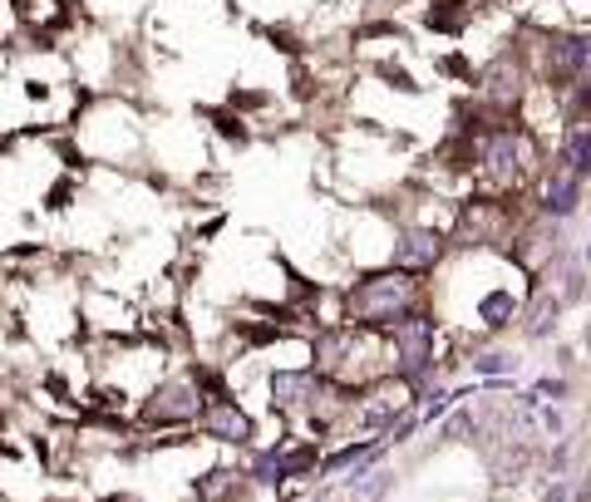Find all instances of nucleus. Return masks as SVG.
I'll return each mask as SVG.
<instances>
[{"instance_id": "obj_1", "label": "nucleus", "mask_w": 591, "mask_h": 502, "mask_svg": "<svg viewBox=\"0 0 591 502\" xmlns=\"http://www.w3.org/2000/svg\"><path fill=\"white\" fill-rule=\"evenodd\" d=\"M414 291H419V285H414L409 271H380L355 291L350 305L360 320H404L414 305Z\"/></svg>"}, {"instance_id": "obj_2", "label": "nucleus", "mask_w": 591, "mask_h": 502, "mask_svg": "<svg viewBox=\"0 0 591 502\" xmlns=\"http://www.w3.org/2000/svg\"><path fill=\"white\" fill-rule=\"evenodd\" d=\"M394 350H399V364L414 384H424V370L433 364V325L429 320H399L394 330Z\"/></svg>"}, {"instance_id": "obj_3", "label": "nucleus", "mask_w": 591, "mask_h": 502, "mask_svg": "<svg viewBox=\"0 0 591 502\" xmlns=\"http://www.w3.org/2000/svg\"><path fill=\"white\" fill-rule=\"evenodd\" d=\"M587 69H591V39L587 35H557L552 39V74H557L561 84L581 79Z\"/></svg>"}, {"instance_id": "obj_4", "label": "nucleus", "mask_w": 591, "mask_h": 502, "mask_svg": "<svg viewBox=\"0 0 591 502\" xmlns=\"http://www.w3.org/2000/svg\"><path fill=\"white\" fill-rule=\"evenodd\" d=\"M394 261H399V271H424V266H433L439 261V236H433L429 226H409V232H399Z\"/></svg>"}, {"instance_id": "obj_5", "label": "nucleus", "mask_w": 591, "mask_h": 502, "mask_svg": "<svg viewBox=\"0 0 591 502\" xmlns=\"http://www.w3.org/2000/svg\"><path fill=\"white\" fill-rule=\"evenodd\" d=\"M483 163H488V173L498 177V183H518V173H522L518 138L512 133H488V143H483Z\"/></svg>"}, {"instance_id": "obj_6", "label": "nucleus", "mask_w": 591, "mask_h": 502, "mask_svg": "<svg viewBox=\"0 0 591 502\" xmlns=\"http://www.w3.org/2000/svg\"><path fill=\"white\" fill-rule=\"evenodd\" d=\"M271 399L281 404V409L301 413L305 404L315 399V374H311V370H281V374L271 380Z\"/></svg>"}, {"instance_id": "obj_7", "label": "nucleus", "mask_w": 591, "mask_h": 502, "mask_svg": "<svg viewBox=\"0 0 591 502\" xmlns=\"http://www.w3.org/2000/svg\"><path fill=\"white\" fill-rule=\"evenodd\" d=\"M187 413H197V394L187 389V384H163V389L153 394V404H148V419H158V423L187 419Z\"/></svg>"}, {"instance_id": "obj_8", "label": "nucleus", "mask_w": 591, "mask_h": 502, "mask_svg": "<svg viewBox=\"0 0 591 502\" xmlns=\"http://www.w3.org/2000/svg\"><path fill=\"white\" fill-rule=\"evenodd\" d=\"M577 197H581V177H571L567 167L552 173L547 187H542V202H547L552 217H571V212H577Z\"/></svg>"}, {"instance_id": "obj_9", "label": "nucleus", "mask_w": 591, "mask_h": 502, "mask_svg": "<svg viewBox=\"0 0 591 502\" xmlns=\"http://www.w3.org/2000/svg\"><path fill=\"white\" fill-rule=\"evenodd\" d=\"M561 167L571 177H591V128L587 124L567 128V138H561Z\"/></svg>"}, {"instance_id": "obj_10", "label": "nucleus", "mask_w": 591, "mask_h": 502, "mask_svg": "<svg viewBox=\"0 0 591 502\" xmlns=\"http://www.w3.org/2000/svg\"><path fill=\"white\" fill-rule=\"evenodd\" d=\"M207 429L222 433V439H252V419L227 409V404H212V409H207Z\"/></svg>"}, {"instance_id": "obj_11", "label": "nucleus", "mask_w": 591, "mask_h": 502, "mask_svg": "<svg viewBox=\"0 0 591 502\" xmlns=\"http://www.w3.org/2000/svg\"><path fill=\"white\" fill-rule=\"evenodd\" d=\"M384 492H390V472H355L350 502H380Z\"/></svg>"}, {"instance_id": "obj_12", "label": "nucleus", "mask_w": 591, "mask_h": 502, "mask_svg": "<svg viewBox=\"0 0 591 502\" xmlns=\"http://www.w3.org/2000/svg\"><path fill=\"white\" fill-rule=\"evenodd\" d=\"M483 320L488 325L512 320V295H488V301H483Z\"/></svg>"}, {"instance_id": "obj_13", "label": "nucleus", "mask_w": 591, "mask_h": 502, "mask_svg": "<svg viewBox=\"0 0 591 502\" xmlns=\"http://www.w3.org/2000/svg\"><path fill=\"white\" fill-rule=\"evenodd\" d=\"M508 364H512L508 354H478V370H483V374H493V370H508Z\"/></svg>"}, {"instance_id": "obj_14", "label": "nucleus", "mask_w": 591, "mask_h": 502, "mask_svg": "<svg viewBox=\"0 0 591 502\" xmlns=\"http://www.w3.org/2000/svg\"><path fill=\"white\" fill-rule=\"evenodd\" d=\"M547 502H571V488H567V482H552V492H547Z\"/></svg>"}]
</instances>
